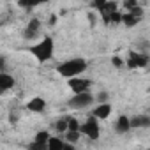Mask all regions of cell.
Here are the masks:
<instances>
[{
  "instance_id": "19",
  "label": "cell",
  "mask_w": 150,
  "mask_h": 150,
  "mask_svg": "<svg viewBox=\"0 0 150 150\" xmlns=\"http://www.w3.org/2000/svg\"><path fill=\"white\" fill-rule=\"evenodd\" d=\"M80 134H81V131H67L65 132V139L69 143H76L80 139Z\"/></svg>"
},
{
  "instance_id": "22",
  "label": "cell",
  "mask_w": 150,
  "mask_h": 150,
  "mask_svg": "<svg viewBox=\"0 0 150 150\" xmlns=\"http://www.w3.org/2000/svg\"><path fill=\"white\" fill-rule=\"evenodd\" d=\"M122 16H124V14H120L118 11H115V13L111 14V18H110V23H115V25H117V23H122Z\"/></svg>"
},
{
  "instance_id": "17",
  "label": "cell",
  "mask_w": 150,
  "mask_h": 150,
  "mask_svg": "<svg viewBox=\"0 0 150 150\" xmlns=\"http://www.w3.org/2000/svg\"><path fill=\"white\" fill-rule=\"evenodd\" d=\"M18 6L23 7L25 11H32L35 6H39V2L37 0H18Z\"/></svg>"
},
{
  "instance_id": "6",
  "label": "cell",
  "mask_w": 150,
  "mask_h": 150,
  "mask_svg": "<svg viewBox=\"0 0 150 150\" xmlns=\"http://www.w3.org/2000/svg\"><path fill=\"white\" fill-rule=\"evenodd\" d=\"M69 88L74 92V94H80V92H87L90 88V80L87 78H78V76H74V78H69Z\"/></svg>"
},
{
  "instance_id": "25",
  "label": "cell",
  "mask_w": 150,
  "mask_h": 150,
  "mask_svg": "<svg viewBox=\"0 0 150 150\" xmlns=\"http://www.w3.org/2000/svg\"><path fill=\"white\" fill-rule=\"evenodd\" d=\"M97 101H99V103H106V101H108V94H106V92H101V94L97 96Z\"/></svg>"
},
{
  "instance_id": "13",
  "label": "cell",
  "mask_w": 150,
  "mask_h": 150,
  "mask_svg": "<svg viewBox=\"0 0 150 150\" xmlns=\"http://www.w3.org/2000/svg\"><path fill=\"white\" fill-rule=\"evenodd\" d=\"M115 11H118V9H117V2H108V4H106V7L101 11L103 20H104L106 23H110V18H111V14H113Z\"/></svg>"
},
{
  "instance_id": "1",
  "label": "cell",
  "mask_w": 150,
  "mask_h": 150,
  "mask_svg": "<svg viewBox=\"0 0 150 150\" xmlns=\"http://www.w3.org/2000/svg\"><path fill=\"white\" fill-rule=\"evenodd\" d=\"M87 69V62L83 58H71V60H65L62 62L58 67H57V72L64 78H74V76H80L81 72H85Z\"/></svg>"
},
{
  "instance_id": "2",
  "label": "cell",
  "mask_w": 150,
  "mask_h": 150,
  "mask_svg": "<svg viewBox=\"0 0 150 150\" xmlns=\"http://www.w3.org/2000/svg\"><path fill=\"white\" fill-rule=\"evenodd\" d=\"M53 50H55V44H53V39L51 37H42V41H39L37 44H34L30 48V53L39 60V62H48L51 57H53Z\"/></svg>"
},
{
  "instance_id": "23",
  "label": "cell",
  "mask_w": 150,
  "mask_h": 150,
  "mask_svg": "<svg viewBox=\"0 0 150 150\" xmlns=\"http://www.w3.org/2000/svg\"><path fill=\"white\" fill-rule=\"evenodd\" d=\"M124 7H125L127 11H131V9H134V7H138V0H124Z\"/></svg>"
},
{
  "instance_id": "16",
  "label": "cell",
  "mask_w": 150,
  "mask_h": 150,
  "mask_svg": "<svg viewBox=\"0 0 150 150\" xmlns=\"http://www.w3.org/2000/svg\"><path fill=\"white\" fill-rule=\"evenodd\" d=\"M69 129V122H67V117H62L55 122V131L57 132H67Z\"/></svg>"
},
{
  "instance_id": "14",
  "label": "cell",
  "mask_w": 150,
  "mask_h": 150,
  "mask_svg": "<svg viewBox=\"0 0 150 150\" xmlns=\"http://www.w3.org/2000/svg\"><path fill=\"white\" fill-rule=\"evenodd\" d=\"M65 148V141L58 136H51L48 139V150H62Z\"/></svg>"
},
{
  "instance_id": "8",
  "label": "cell",
  "mask_w": 150,
  "mask_h": 150,
  "mask_svg": "<svg viewBox=\"0 0 150 150\" xmlns=\"http://www.w3.org/2000/svg\"><path fill=\"white\" fill-rule=\"evenodd\" d=\"M131 129H132L131 118H127L125 115H120V117L117 118V122H115V131H117L118 134H125V132H129Z\"/></svg>"
},
{
  "instance_id": "27",
  "label": "cell",
  "mask_w": 150,
  "mask_h": 150,
  "mask_svg": "<svg viewBox=\"0 0 150 150\" xmlns=\"http://www.w3.org/2000/svg\"><path fill=\"white\" fill-rule=\"evenodd\" d=\"M0 69H6V57H0Z\"/></svg>"
},
{
  "instance_id": "20",
  "label": "cell",
  "mask_w": 150,
  "mask_h": 150,
  "mask_svg": "<svg viewBox=\"0 0 150 150\" xmlns=\"http://www.w3.org/2000/svg\"><path fill=\"white\" fill-rule=\"evenodd\" d=\"M67 122H69V129H67V131H80L81 124L74 118V117H67Z\"/></svg>"
},
{
  "instance_id": "26",
  "label": "cell",
  "mask_w": 150,
  "mask_h": 150,
  "mask_svg": "<svg viewBox=\"0 0 150 150\" xmlns=\"http://www.w3.org/2000/svg\"><path fill=\"white\" fill-rule=\"evenodd\" d=\"M111 64H113L115 67H122V60H120L118 57H113V58H111Z\"/></svg>"
},
{
  "instance_id": "12",
  "label": "cell",
  "mask_w": 150,
  "mask_h": 150,
  "mask_svg": "<svg viewBox=\"0 0 150 150\" xmlns=\"http://www.w3.org/2000/svg\"><path fill=\"white\" fill-rule=\"evenodd\" d=\"M110 113H111V106L108 104V103H99V106L94 110V117H97L99 120H104V118H108L110 117Z\"/></svg>"
},
{
  "instance_id": "28",
  "label": "cell",
  "mask_w": 150,
  "mask_h": 150,
  "mask_svg": "<svg viewBox=\"0 0 150 150\" xmlns=\"http://www.w3.org/2000/svg\"><path fill=\"white\" fill-rule=\"evenodd\" d=\"M88 20L92 21V25H96V16L94 14H88Z\"/></svg>"
},
{
  "instance_id": "15",
  "label": "cell",
  "mask_w": 150,
  "mask_h": 150,
  "mask_svg": "<svg viewBox=\"0 0 150 150\" xmlns=\"http://www.w3.org/2000/svg\"><path fill=\"white\" fill-rule=\"evenodd\" d=\"M138 20H139V16H136V14H132V13H125V14L122 16V23H124L125 27H129V28L136 27Z\"/></svg>"
},
{
  "instance_id": "3",
  "label": "cell",
  "mask_w": 150,
  "mask_h": 150,
  "mask_svg": "<svg viewBox=\"0 0 150 150\" xmlns=\"http://www.w3.org/2000/svg\"><path fill=\"white\" fill-rule=\"evenodd\" d=\"M94 96L87 90V92H80V94H74L71 99H69V106L71 108H76V110H83V108H88L92 103H94Z\"/></svg>"
},
{
  "instance_id": "21",
  "label": "cell",
  "mask_w": 150,
  "mask_h": 150,
  "mask_svg": "<svg viewBox=\"0 0 150 150\" xmlns=\"http://www.w3.org/2000/svg\"><path fill=\"white\" fill-rule=\"evenodd\" d=\"M106 4H108V0H92V7L96 11H99V13L106 7Z\"/></svg>"
},
{
  "instance_id": "10",
  "label": "cell",
  "mask_w": 150,
  "mask_h": 150,
  "mask_svg": "<svg viewBox=\"0 0 150 150\" xmlns=\"http://www.w3.org/2000/svg\"><path fill=\"white\" fill-rule=\"evenodd\" d=\"M27 108L34 113H42L46 110V101L42 97H32L28 103H27Z\"/></svg>"
},
{
  "instance_id": "9",
  "label": "cell",
  "mask_w": 150,
  "mask_h": 150,
  "mask_svg": "<svg viewBox=\"0 0 150 150\" xmlns=\"http://www.w3.org/2000/svg\"><path fill=\"white\" fill-rule=\"evenodd\" d=\"M13 87H14V78L11 76V74H7L6 71H2V72H0V92L6 94Z\"/></svg>"
},
{
  "instance_id": "29",
  "label": "cell",
  "mask_w": 150,
  "mask_h": 150,
  "mask_svg": "<svg viewBox=\"0 0 150 150\" xmlns=\"http://www.w3.org/2000/svg\"><path fill=\"white\" fill-rule=\"evenodd\" d=\"M39 4H46V2H50V0H37Z\"/></svg>"
},
{
  "instance_id": "11",
  "label": "cell",
  "mask_w": 150,
  "mask_h": 150,
  "mask_svg": "<svg viewBox=\"0 0 150 150\" xmlns=\"http://www.w3.org/2000/svg\"><path fill=\"white\" fill-rule=\"evenodd\" d=\"M131 125L132 129H145L150 127V117L148 115H136L131 118Z\"/></svg>"
},
{
  "instance_id": "7",
  "label": "cell",
  "mask_w": 150,
  "mask_h": 150,
  "mask_svg": "<svg viewBox=\"0 0 150 150\" xmlns=\"http://www.w3.org/2000/svg\"><path fill=\"white\" fill-rule=\"evenodd\" d=\"M39 30H41V21L34 18V20H30L28 25L25 27V30H23V37H25V39H34V37H37Z\"/></svg>"
},
{
  "instance_id": "4",
  "label": "cell",
  "mask_w": 150,
  "mask_h": 150,
  "mask_svg": "<svg viewBox=\"0 0 150 150\" xmlns=\"http://www.w3.org/2000/svg\"><path fill=\"white\" fill-rule=\"evenodd\" d=\"M97 120H99V118L92 115L85 124H81V127H80L81 134L88 136L90 139H97V138H99V122H97Z\"/></svg>"
},
{
  "instance_id": "24",
  "label": "cell",
  "mask_w": 150,
  "mask_h": 150,
  "mask_svg": "<svg viewBox=\"0 0 150 150\" xmlns=\"http://www.w3.org/2000/svg\"><path fill=\"white\" fill-rule=\"evenodd\" d=\"M28 148H30V150H44V148H48V146L42 145V143H39V141H34V143L28 145Z\"/></svg>"
},
{
  "instance_id": "18",
  "label": "cell",
  "mask_w": 150,
  "mask_h": 150,
  "mask_svg": "<svg viewBox=\"0 0 150 150\" xmlns=\"http://www.w3.org/2000/svg\"><path fill=\"white\" fill-rule=\"evenodd\" d=\"M51 136H50V132L48 131H39L37 134H35V141H39V143H42V145H46L48 146V139H50Z\"/></svg>"
},
{
  "instance_id": "5",
  "label": "cell",
  "mask_w": 150,
  "mask_h": 150,
  "mask_svg": "<svg viewBox=\"0 0 150 150\" xmlns=\"http://www.w3.org/2000/svg\"><path fill=\"white\" fill-rule=\"evenodd\" d=\"M148 65V57L138 51H129L127 57V67L129 69H138V67H146Z\"/></svg>"
}]
</instances>
